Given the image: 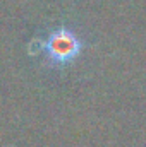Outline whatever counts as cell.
<instances>
[{"mask_svg":"<svg viewBox=\"0 0 146 147\" xmlns=\"http://www.w3.org/2000/svg\"><path fill=\"white\" fill-rule=\"evenodd\" d=\"M41 50L46 53V58L50 60V63L65 65L79 57L83 50V41L76 33L65 28H60L48 34V38L41 43Z\"/></svg>","mask_w":146,"mask_h":147,"instance_id":"6da1fadb","label":"cell"}]
</instances>
